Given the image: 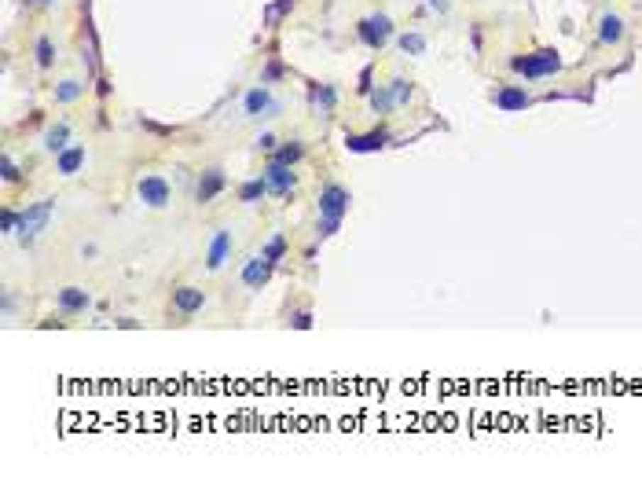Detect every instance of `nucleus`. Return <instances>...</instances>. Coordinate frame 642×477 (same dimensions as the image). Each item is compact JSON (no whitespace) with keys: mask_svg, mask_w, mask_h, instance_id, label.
<instances>
[{"mask_svg":"<svg viewBox=\"0 0 642 477\" xmlns=\"http://www.w3.org/2000/svg\"><path fill=\"white\" fill-rule=\"evenodd\" d=\"M385 143V133H371V136H353L349 140V147L353 150H375V147H382Z\"/></svg>","mask_w":642,"mask_h":477,"instance_id":"b1692460","label":"nucleus"},{"mask_svg":"<svg viewBox=\"0 0 642 477\" xmlns=\"http://www.w3.org/2000/svg\"><path fill=\"white\" fill-rule=\"evenodd\" d=\"M84 96V84L81 81H59L55 84V103H74Z\"/></svg>","mask_w":642,"mask_h":477,"instance_id":"6ab92c4d","label":"nucleus"},{"mask_svg":"<svg viewBox=\"0 0 642 477\" xmlns=\"http://www.w3.org/2000/svg\"><path fill=\"white\" fill-rule=\"evenodd\" d=\"M510 70L525 77V81H540V77H550L562 70V59L554 48H540V52H528V55H514L510 59Z\"/></svg>","mask_w":642,"mask_h":477,"instance_id":"f03ea898","label":"nucleus"},{"mask_svg":"<svg viewBox=\"0 0 642 477\" xmlns=\"http://www.w3.org/2000/svg\"><path fill=\"white\" fill-rule=\"evenodd\" d=\"M371 111H375V114H389V111H393V96H389V89L371 92Z\"/></svg>","mask_w":642,"mask_h":477,"instance_id":"a878e982","label":"nucleus"},{"mask_svg":"<svg viewBox=\"0 0 642 477\" xmlns=\"http://www.w3.org/2000/svg\"><path fill=\"white\" fill-rule=\"evenodd\" d=\"M400 48L408 52V55H422V52H426V37H422V33H404V37H400Z\"/></svg>","mask_w":642,"mask_h":477,"instance_id":"393cba45","label":"nucleus"},{"mask_svg":"<svg viewBox=\"0 0 642 477\" xmlns=\"http://www.w3.org/2000/svg\"><path fill=\"white\" fill-rule=\"evenodd\" d=\"M261 194H268V184H265V177H253L239 187V202H257Z\"/></svg>","mask_w":642,"mask_h":477,"instance_id":"aec40b11","label":"nucleus"},{"mask_svg":"<svg viewBox=\"0 0 642 477\" xmlns=\"http://www.w3.org/2000/svg\"><path fill=\"white\" fill-rule=\"evenodd\" d=\"M280 111H283V103L272 96L268 84H257V89H250L243 96V118H250V121H272V118H280Z\"/></svg>","mask_w":642,"mask_h":477,"instance_id":"20e7f679","label":"nucleus"},{"mask_svg":"<svg viewBox=\"0 0 642 477\" xmlns=\"http://www.w3.org/2000/svg\"><path fill=\"white\" fill-rule=\"evenodd\" d=\"M55 301H59V309L67 312V316H74V312H84V309L92 305L89 290H81V287H62V290L55 294Z\"/></svg>","mask_w":642,"mask_h":477,"instance_id":"4468645a","label":"nucleus"},{"mask_svg":"<svg viewBox=\"0 0 642 477\" xmlns=\"http://www.w3.org/2000/svg\"><path fill=\"white\" fill-rule=\"evenodd\" d=\"M528 103H532V96L525 89H518V84H507V89L496 92V106H499V111H521V106H528Z\"/></svg>","mask_w":642,"mask_h":477,"instance_id":"2eb2a0df","label":"nucleus"},{"mask_svg":"<svg viewBox=\"0 0 642 477\" xmlns=\"http://www.w3.org/2000/svg\"><path fill=\"white\" fill-rule=\"evenodd\" d=\"M52 213H55V199H40V202L26 206L23 213H18V221H15V235H18V243H23V246H33V243H37V235L48 228Z\"/></svg>","mask_w":642,"mask_h":477,"instance_id":"7ed1b4c3","label":"nucleus"},{"mask_svg":"<svg viewBox=\"0 0 642 477\" xmlns=\"http://www.w3.org/2000/svg\"><path fill=\"white\" fill-rule=\"evenodd\" d=\"M309 99H312V111H316V114H323V118L334 111V103H338V96H334L331 84H316Z\"/></svg>","mask_w":642,"mask_h":477,"instance_id":"dca6fc26","label":"nucleus"},{"mask_svg":"<svg viewBox=\"0 0 642 477\" xmlns=\"http://www.w3.org/2000/svg\"><path fill=\"white\" fill-rule=\"evenodd\" d=\"M261 177H265V184H268V191L272 194H280V199H287V194L297 187V172H294V165H287V162H268L265 169H261Z\"/></svg>","mask_w":642,"mask_h":477,"instance_id":"0eeeda50","label":"nucleus"},{"mask_svg":"<svg viewBox=\"0 0 642 477\" xmlns=\"http://www.w3.org/2000/svg\"><path fill=\"white\" fill-rule=\"evenodd\" d=\"M257 147H261V150H272V147H275V136H272V133H265V136H257Z\"/></svg>","mask_w":642,"mask_h":477,"instance_id":"cd10ccee","label":"nucleus"},{"mask_svg":"<svg viewBox=\"0 0 642 477\" xmlns=\"http://www.w3.org/2000/svg\"><path fill=\"white\" fill-rule=\"evenodd\" d=\"M224 169L221 165H209V169H202V177H199V187H195V199H199V206H206V202H213L217 194L224 191Z\"/></svg>","mask_w":642,"mask_h":477,"instance_id":"9d476101","label":"nucleus"},{"mask_svg":"<svg viewBox=\"0 0 642 477\" xmlns=\"http://www.w3.org/2000/svg\"><path fill=\"white\" fill-rule=\"evenodd\" d=\"M84 158H89L84 143H74L67 150H59V155H55V172H59V177H74V172L84 165Z\"/></svg>","mask_w":642,"mask_h":477,"instance_id":"f8f14e48","label":"nucleus"},{"mask_svg":"<svg viewBox=\"0 0 642 477\" xmlns=\"http://www.w3.org/2000/svg\"><path fill=\"white\" fill-rule=\"evenodd\" d=\"M430 8H433V11H444V8H448V0H430Z\"/></svg>","mask_w":642,"mask_h":477,"instance_id":"c85d7f7f","label":"nucleus"},{"mask_svg":"<svg viewBox=\"0 0 642 477\" xmlns=\"http://www.w3.org/2000/svg\"><path fill=\"white\" fill-rule=\"evenodd\" d=\"M202 309H206V294H202L199 287H177V290H173V312L195 316V312H202Z\"/></svg>","mask_w":642,"mask_h":477,"instance_id":"9b49d317","label":"nucleus"},{"mask_svg":"<svg viewBox=\"0 0 642 477\" xmlns=\"http://www.w3.org/2000/svg\"><path fill=\"white\" fill-rule=\"evenodd\" d=\"M55 62V48H52V40L48 37H37V67H52Z\"/></svg>","mask_w":642,"mask_h":477,"instance_id":"5701e85b","label":"nucleus"},{"mask_svg":"<svg viewBox=\"0 0 642 477\" xmlns=\"http://www.w3.org/2000/svg\"><path fill=\"white\" fill-rule=\"evenodd\" d=\"M45 147L52 150V155H59V150H67V147H70V125H67V121L52 125L48 133H45Z\"/></svg>","mask_w":642,"mask_h":477,"instance_id":"f3484780","label":"nucleus"},{"mask_svg":"<svg viewBox=\"0 0 642 477\" xmlns=\"http://www.w3.org/2000/svg\"><path fill=\"white\" fill-rule=\"evenodd\" d=\"M624 33H628V26H624V18H620L616 11H606L602 18H598V40H602V45H620Z\"/></svg>","mask_w":642,"mask_h":477,"instance_id":"ddd939ff","label":"nucleus"},{"mask_svg":"<svg viewBox=\"0 0 642 477\" xmlns=\"http://www.w3.org/2000/svg\"><path fill=\"white\" fill-rule=\"evenodd\" d=\"M33 4H48V0H33Z\"/></svg>","mask_w":642,"mask_h":477,"instance_id":"c756f323","label":"nucleus"},{"mask_svg":"<svg viewBox=\"0 0 642 477\" xmlns=\"http://www.w3.org/2000/svg\"><path fill=\"white\" fill-rule=\"evenodd\" d=\"M261 253L268 257V261H283V253H287V238H283V235H272L268 243L261 246Z\"/></svg>","mask_w":642,"mask_h":477,"instance_id":"4be33fe9","label":"nucleus"},{"mask_svg":"<svg viewBox=\"0 0 642 477\" xmlns=\"http://www.w3.org/2000/svg\"><path fill=\"white\" fill-rule=\"evenodd\" d=\"M136 194H140V202H143V206H151V209H165V206H169V199H173V187H169V180H165V177H158V172H143L140 184H136Z\"/></svg>","mask_w":642,"mask_h":477,"instance_id":"39448f33","label":"nucleus"},{"mask_svg":"<svg viewBox=\"0 0 642 477\" xmlns=\"http://www.w3.org/2000/svg\"><path fill=\"white\" fill-rule=\"evenodd\" d=\"M272 268H275V261H268L265 253L250 257V261L243 265V287H246V290H261L268 279H272Z\"/></svg>","mask_w":642,"mask_h":477,"instance_id":"1a4fd4ad","label":"nucleus"},{"mask_svg":"<svg viewBox=\"0 0 642 477\" xmlns=\"http://www.w3.org/2000/svg\"><path fill=\"white\" fill-rule=\"evenodd\" d=\"M356 30H360V40H363V45L382 48L385 40L393 37V18H389V15H382V11H375V15H363Z\"/></svg>","mask_w":642,"mask_h":477,"instance_id":"423d86ee","label":"nucleus"},{"mask_svg":"<svg viewBox=\"0 0 642 477\" xmlns=\"http://www.w3.org/2000/svg\"><path fill=\"white\" fill-rule=\"evenodd\" d=\"M4 180H8V184H15V180H18V169H15V162H11V158H4Z\"/></svg>","mask_w":642,"mask_h":477,"instance_id":"bb28decb","label":"nucleus"},{"mask_svg":"<svg viewBox=\"0 0 642 477\" xmlns=\"http://www.w3.org/2000/svg\"><path fill=\"white\" fill-rule=\"evenodd\" d=\"M389 96H393V106H408L411 103V96H415V89H411V81H404V77H393L389 84Z\"/></svg>","mask_w":642,"mask_h":477,"instance_id":"a211bd4d","label":"nucleus"},{"mask_svg":"<svg viewBox=\"0 0 642 477\" xmlns=\"http://www.w3.org/2000/svg\"><path fill=\"white\" fill-rule=\"evenodd\" d=\"M301 155H305V143H301V140H290L287 147H280V150H275V162H287V165H294V162L301 158Z\"/></svg>","mask_w":642,"mask_h":477,"instance_id":"412c9836","label":"nucleus"},{"mask_svg":"<svg viewBox=\"0 0 642 477\" xmlns=\"http://www.w3.org/2000/svg\"><path fill=\"white\" fill-rule=\"evenodd\" d=\"M319 224H316V231L319 235H334L338 231V224H341V216L349 213V191L341 187V184H327L323 191H319Z\"/></svg>","mask_w":642,"mask_h":477,"instance_id":"f257e3e1","label":"nucleus"},{"mask_svg":"<svg viewBox=\"0 0 642 477\" xmlns=\"http://www.w3.org/2000/svg\"><path fill=\"white\" fill-rule=\"evenodd\" d=\"M231 246H235L231 228H217V231H213L209 250H206V268H209V272H221V268L228 265V257H231Z\"/></svg>","mask_w":642,"mask_h":477,"instance_id":"6e6552de","label":"nucleus"}]
</instances>
